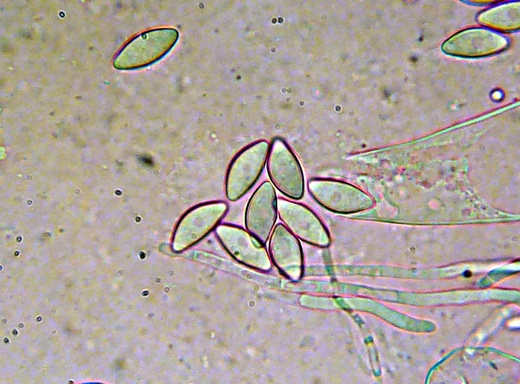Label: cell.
I'll list each match as a JSON object with an SVG mask.
<instances>
[{"instance_id":"cell-8","label":"cell","mask_w":520,"mask_h":384,"mask_svg":"<svg viewBox=\"0 0 520 384\" xmlns=\"http://www.w3.org/2000/svg\"><path fill=\"white\" fill-rule=\"evenodd\" d=\"M226 211L227 205L224 202H211L192 208L180 220L175 241L180 244L197 241L214 228Z\"/></svg>"},{"instance_id":"cell-2","label":"cell","mask_w":520,"mask_h":384,"mask_svg":"<svg viewBox=\"0 0 520 384\" xmlns=\"http://www.w3.org/2000/svg\"><path fill=\"white\" fill-rule=\"evenodd\" d=\"M269 144L255 141L243 148L232 160L226 178V196L236 201L256 183L267 162Z\"/></svg>"},{"instance_id":"cell-5","label":"cell","mask_w":520,"mask_h":384,"mask_svg":"<svg viewBox=\"0 0 520 384\" xmlns=\"http://www.w3.org/2000/svg\"><path fill=\"white\" fill-rule=\"evenodd\" d=\"M308 186L322 206L335 212H357L369 208L373 203L363 191L340 181L314 179Z\"/></svg>"},{"instance_id":"cell-7","label":"cell","mask_w":520,"mask_h":384,"mask_svg":"<svg viewBox=\"0 0 520 384\" xmlns=\"http://www.w3.org/2000/svg\"><path fill=\"white\" fill-rule=\"evenodd\" d=\"M216 232L236 259L257 269H270L271 263L264 245L248 231L225 224L219 226Z\"/></svg>"},{"instance_id":"cell-4","label":"cell","mask_w":520,"mask_h":384,"mask_svg":"<svg viewBox=\"0 0 520 384\" xmlns=\"http://www.w3.org/2000/svg\"><path fill=\"white\" fill-rule=\"evenodd\" d=\"M509 44V38L499 32L487 28H468L449 37L442 44V51L455 57H485L506 50Z\"/></svg>"},{"instance_id":"cell-6","label":"cell","mask_w":520,"mask_h":384,"mask_svg":"<svg viewBox=\"0 0 520 384\" xmlns=\"http://www.w3.org/2000/svg\"><path fill=\"white\" fill-rule=\"evenodd\" d=\"M277 217V197L273 185L263 182L250 197L245 211V226L265 245Z\"/></svg>"},{"instance_id":"cell-10","label":"cell","mask_w":520,"mask_h":384,"mask_svg":"<svg viewBox=\"0 0 520 384\" xmlns=\"http://www.w3.org/2000/svg\"><path fill=\"white\" fill-rule=\"evenodd\" d=\"M519 2L504 3L483 10L477 16V22L496 32H513L519 29Z\"/></svg>"},{"instance_id":"cell-1","label":"cell","mask_w":520,"mask_h":384,"mask_svg":"<svg viewBox=\"0 0 520 384\" xmlns=\"http://www.w3.org/2000/svg\"><path fill=\"white\" fill-rule=\"evenodd\" d=\"M179 32L171 27L144 31L131 39L116 55L113 65L119 70H132L155 63L175 45Z\"/></svg>"},{"instance_id":"cell-3","label":"cell","mask_w":520,"mask_h":384,"mask_svg":"<svg viewBox=\"0 0 520 384\" xmlns=\"http://www.w3.org/2000/svg\"><path fill=\"white\" fill-rule=\"evenodd\" d=\"M267 171L274 186L292 199H300L304 193L301 166L288 144L274 137L269 144Z\"/></svg>"},{"instance_id":"cell-9","label":"cell","mask_w":520,"mask_h":384,"mask_svg":"<svg viewBox=\"0 0 520 384\" xmlns=\"http://www.w3.org/2000/svg\"><path fill=\"white\" fill-rule=\"evenodd\" d=\"M277 212L285 225L306 241H326L327 233L319 218L306 206L283 198L277 199Z\"/></svg>"},{"instance_id":"cell-11","label":"cell","mask_w":520,"mask_h":384,"mask_svg":"<svg viewBox=\"0 0 520 384\" xmlns=\"http://www.w3.org/2000/svg\"><path fill=\"white\" fill-rule=\"evenodd\" d=\"M299 247L294 236L283 224H277L272 233L269 251L275 265L285 274H289V262L294 261Z\"/></svg>"}]
</instances>
